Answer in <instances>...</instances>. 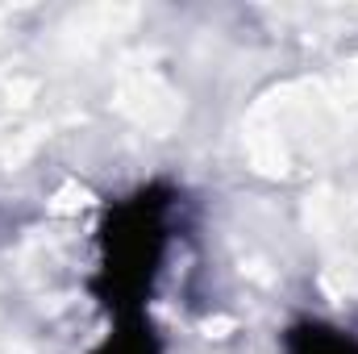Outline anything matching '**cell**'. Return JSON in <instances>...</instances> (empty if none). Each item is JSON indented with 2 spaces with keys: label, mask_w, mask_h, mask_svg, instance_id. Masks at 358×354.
<instances>
[{
  "label": "cell",
  "mask_w": 358,
  "mask_h": 354,
  "mask_svg": "<svg viewBox=\"0 0 358 354\" xmlns=\"http://www.w3.org/2000/svg\"><path fill=\"white\" fill-rule=\"evenodd\" d=\"M167 187H146L134 200H121L100 234L104 246V263L100 275L92 279V292L125 321V317H142V300L150 292V279L163 259V242H167Z\"/></svg>",
  "instance_id": "1"
},
{
  "label": "cell",
  "mask_w": 358,
  "mask_h": 354,
  "mask_svg": "<svg viewBox=\"0 0 358 354\" xmlns=\"http://www.w3.org/2000/svg\"><path fill=\"white\" fill-rule=\"evenodd\" d=\"M287 354H358V338L334 330V325H296L287 334Z\"/></svg>",
  "instance_id": "2"
},
{
  "label": "cell",
  "mask_w": 358,
  "mask_h": 354,
  "mask_svg": "<svg viewBox=\"0 0 358 354\" xmlns=\"http://www.w3.org/2000/svg\"><path fill=\"white\" fill-rule=\"evenodd\" d=\"M96 354H159V342H155V334L142 317H125L117 325V334H108L100 342Z\"/></svg>",
  "instance_id": "3"
}]
</instances>
